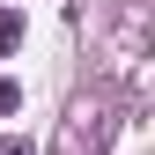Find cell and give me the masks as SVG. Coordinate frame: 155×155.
<instances>
[{
	"instance_id": "6da1fadb",
	"label": "cell",
	"mask_w": 155,
	"mask_h": 155,
	"mask_svg": "<svg viewBox=\"0 0 155 155\" xmlns=\"http://www.w3.org/2000/svg\"><path fill=\"white\" fill-rule=\"evenodd\" d=\"M15 37H22V15L8 8V15H0V52H15Z\"/></svg>"
},
{
	"instance_id": "7a4b0ae2",
	"label": "cell",
	"mask_w": 155,
	"mask_h": 155,
	"mask_svg": "<svg viewBox=\"0 0 155 155\" xmlns=\"http://www.w3.org/2000/svg\"><path fill=\"white\" fill-rule=\"evenodd\" d=\"M15 104H22V89H15V81H0V118H8Z\"/></svg>"
},
{
	"instance_id": "3957f363",
	"label": "cell",
	"mask_w": 155,
	"mask_h": 155,
	"mask_svg": "<svg viewBox=\"0 0 155 155\" xmlns=\"http://www.w3.org/2000/svg\"><path fill=\"white\" fill-rule=\"evenodd\" d=\"M0 155H22V148H0Z\"/></svg>"
}]
</instances>
